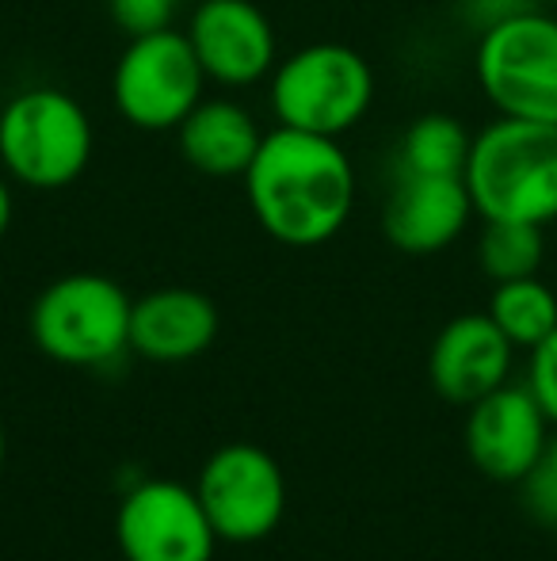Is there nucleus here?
<instances>
[{"mask_svg":"<svg viewBox=\"0 0 557 561\" xmlns=\"http://www.w3.org/2000/svg\"><path fill=\"white\" fill-rule=\"evenodd\" d=\"M4 458H8V432H4V424H0V473H4Z\"/></svg>","mask_w":557,"mask_h":561,"instance_id":"nucleus-25","label":"nucleus"},{"mask_svg":"<svg viewBox=\"0 0 557 561\" xmlns=\"http://www.w3.org/2000/svg\"><path fill=\"white\" fill-rule=\"evenodd\" d=\"M218 336V306L202 290L161 287L135 298L130 352L149 363H187Z\"/></svg>","mask_w":557,"mask_h":561,"instance_id":"nucleus-14","label":"nucleus"},{"mask_svg":"<svg viewBox=\"0 0 557 561\" xmlns=\"http://www.w3.org/2000/svg\"><path fill=\"white\" fill-rule=\"evenodd\" d=\"M546 256L543 226L531 222H485L477 241V264L492 283L538 275Z\"/></svg>","mask_w":557,"mask_h":561,"instance_id":"nucleus-18","label":"nucleus"},{"mask_svg":"<svg viewBox=\"0 0 557 561\" xmlns=\"http://www.w3.org/2000/svg\"><path fill=\"white\" fill-rule=\"evenodd\" d=\"M469 15H477V23H481V31L489 27V23L497 20H508V15L515 12H527V8H538L535 0H466Z\"/></svg>","mask_w":557,"mask_h":561,"instance_id":"nucleus-22","label":"nucleus"},{"mask_svg":"<svg viewBox=\"0 0 557 561\" xmlns=\"http://www.w3.org/2000/svg\"><path fill=\"white\" fill-rule=\"evenodd\" d=\"M184 35L207 81L222 89H253L279 66L276 23L256 0H199Z\"/></svg>","mask_w":557,"mask_h":561,"instance_id":"nucleus-10","label":"nucleus"},{"mask_svg":"<svg viewBox=\"0 0 557 561\" xmlns=\"http://www.w3.org/2000/svg\"><path fill=\"white\" fill-rule=\"evenodd\" d=\"M179 0H107V12L119 23V31H127L130 38L153 35V31L172 27Z\"/></svg>","mask_w":557,"mask_h":561,"instance_id":"nucleus-19","label":"nucleus"},{"mask_svg":"<svg viewBox=\"0 0 557 561\" xmlns=\"http://www.w3.org/2000/svg\"><path fill=\"white\" fill-rule=\"evenodd\" d=\"M130 310L135 298L115 279L73 272L54 279L31 306V340L66 367H107L130 352Z\"/></svg>","mask_w":557,"mask_h":561,"instance_id":"nucleus-5","label":"nucleus"},{"mask_svg":"<svg viewBox=\"0 0 557 561\" xmlns=\"http://www.w3.org/2000/svg\"><path fill=\"white\" fill-rule=\"evenodd\" d=\"M268 100L279 126L344 138L371 112L374 73L356 46L310 43L271 69Z\"/></svg>","mask_w":557,"mask_h":561,"instance_id":"nucleus-3","label":"nucleus"},{"mask_svg":"<svg viewBox=\"0 0 557 561\" xmlns=\"http://www.w3.org/2000/svg\"><path fill=\"white\" fill-rule=\"evenodd\" d=\"M253 218L287 249H317L333 241L356 207V169L340 138L276 126L264 134L245 169Z\"/></svg>","mask_w":557,"mask_h":561,"instance_id":"nucleus-1","label":"nucleus"},{"mask_svg":"<svg viewBox=\"0 0 557 561\" xmlns=\"http://www.w3.org/2000/svg\"><path fill=\"white\" fill-rule=\"evenodd\" d=\"M12 215H15V203H12V187H8V180L0 176V237L8 233V226H12Z\"/></svg>","mask_w":557,"mask_h":561,"instance_id":"nucleus-23","label":"nucleus"},{"mask_svg":"<svg viewBox=\"0 0 557 561\" xmlns=\"http://www.w3.org/2000/svg\"><path fill=\"white\" fill-rule=\"evenodd\" d=\"M115 539L127 561H214L222 542L195 485L169 478H146L123 496Z\"/></svg>","mask_w":557,"mask_h":561,"instance_id":"nucleus-9","label":"nucleus"},{"mask_svg":"<svg viewBox=\"0 0 557 561\" xmlns=\"http://www.w3.org/2000/svg\"><path fill=\"white\" fill-rule=\"evenodd\" d=\"M485 222H557V126L497 115L474 134L462 172Z\"/></svg>","mask_w":557,"mask_h":561,"instance_id":"nucleus-2","label":"nucleus"},{"mask_svg":"<svg viewBox=\"0 0 557 561\" xmlns=\"http://www.w3.org/2000/svg\"><path fill=\"white\" fill-rule=\"evenodd\" d=\"M202 92H207V73L187 35L176 27L130 38L115 61V112L138 130H176L202 100Z\"/></svg>","mask_w":557,"mask_h":561,"instance_id":"nucleus-7","label":"nucleus"},{"mask_svg":"<svg viewBox=\"0 0 557 561\" xmlns=\"http://www.w3.org/2000/svg\"><path fill=\"white\" fill-rule=\"evenodd\" d=\"M546 413L531 398L527 386H500L469 405L466 455L489 481L520 485L546 450Z\"/></svg>","mask_w":557,"mask_h":561,"instance_id":"nucleus-11","label":"nucleus"},{"mask_svg":"<svg viewBox=\"0 0 557 561\" xmlns=\"http://www.w3.org/2000/svg\"><path fill=\"white\" fill-rule=\"evenodd\" d=\"M520 489H523V504H527L531 516H535L538 524L557 527V478L554 473L538 462L535 470L520 481Z\"/></svg>","mask_w":557,"mask_h":561,"instance_id":"nucleus-21","label":"nucleus"},{"mask_svg":"<svg viewBox=\"0 0 557 561\" xmlns=\"http://www.w3.org/2000/svg\"><path fill=\"white\" fill-rule=\"evenodd\" d=\"M512 352L515 344L500 333L489 313H462L439 329L428 352V378L443 401L469 409L508 382Z\"/></svg>","mask_w":557,"mask_h":561,"instance_id":"nucleus-12","label":"nucleus"},{"mask_svg":"<svg viewBox=\"0 0 557 561\" xmlns=\"http://www.w3.org/2000/svg\"><path fill=\"white\" fill-rule=\"evenodd\" d=\"M469 130L454 115L431 112L409 123L402 138V172L413 176H462L469 157Z\"/></svg>","mask_w":557,"mask_h":561,"instance_id":"nucleus-17","label":"nucleus"},{"mask_svg":"<svg viewBox=\"0 0 557 561\" xmlns=\"http://www.w3.org/2000/svg\"><path fill=\"white\" fill-rule=\"evenodd\" d=\"M179 157L192 164L195 172L214 180L245 176L253 164L256 149H260L264 134L248 107L225 96H202L192 107V115L176 126Z\"/></svg>","mask_w":557,"mask_h":561,"instance_id":"nucleus-15","label":"nucleus"},{"mask_svg":"<svg viewBox=\"0 0 557 561\" xmlns=\"http://www.w3.org/2000/svg\"><path fill=\"white\" fill-rule=\"evenodd\" d=\"M474 215V199L462 176L397 172V187L382 207V233L405 256H431L459 241Z\"/></svg>","mask_w":557,"mask_h":561,"instance_id":"nucleus-13","label":"nucleus"},{"mask_svg":"<svg viewBox=\"0 0 557 561\" xmlns=\"http://www.w3.org/2000/svg\"><path fill=\"white\" fill-rule=\"evenodd\" d=\"M489 313L500 325V333L512 340L515 347H535L557 329V295L546 287L538 275L527 279H508L492 287Z\"/></svg>","mask_w":557,"mask_h":561,"instance_id":"nucleus-16","label":"nucleus"},{"mask_svg":"<svg viewBox=\"0 0 557 561\" xmlns=\"http://www.w3.org/2000/svg\"><path fill=\"white\" fill-rule=\"evenodd\" d=\"M527 390L546 413V421L557 424V329L543 344L531 347V367H527Z\"/></svg>","mask_w":557,"mask_h":561,"instance_id":"nucleus-20","label":"nucleus"},{"mask_svg":"<svg viewBox=\"0 0 557 561\" xmlns=\"http://www.w3.org/2000/svg\"><path fill=\"white\" fill-rule=\"evenodd\" d=\"M92 118L61 89H23L0 107V169L31 192H58L92 161Z\"/></svg>","mask_w":557,"mask_h":561,"instance_id":"nucleus-4","label":"nucleus"},{"mask_svg":"<svg viewBox=\"0 0 557 561\" xmlns=\"http://www.w3.org/2000/svg\"><path fill=\"white\" fill-rule=\"evenodd\" d=\"M543 466H546V470H550L554 478H557V432H554L550 439H546V450H543Z\"/></svg>","mask_w":557,"mask_h":561,"instance_id":"nucleus-24","label":"nucleus"},{"mask_svg":"<svg viewBox=\"0 0 557 561\" xmlns=\"http://www.w3.org/2000/svg\"><path fill=\"white\" fill-rule=\"evenodd\" d=\"M195 493L222 542H260L287 516L282 466L256 444H225L202 462Z\"/></svg>","mask_w":557,"mask_h":561,"instance_id":"nucleus-8","label":"nucleus"},{"mask_svg":"<svg viewBox=\"0 0 557 561\" xmlns=\"http://www.w3.org/2000/svg\"><path fill=\"white\" fill-rule=\"evenodd\" d=\"M474 73L497 115L557 126V15L527 8L489 23Z\"/></svg>","mask_w":557,"mask_h":561,"instance_id":"nucleus-6","label":"nucleus"}]
</instances>
